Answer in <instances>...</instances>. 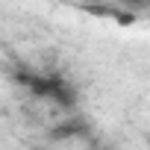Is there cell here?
Returning a JSON list of instances; mask_svg holds the SVG:
<instances>
[{
  "mask_svg": "<svg viewBox=\"0 0 150 150\" xmlns=\"http://www.w3.org/2000/svg\"><path fill=\"white\" fill-rule=\"evenodd\" d=\"M38 150H47V147H38Z\"/></svg>",
  "mask_w": 150,
  "mask_h": 150,
  "instance_id": "1",
  "label": "cell"
}]
</instances>
